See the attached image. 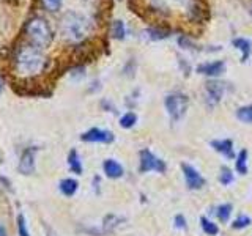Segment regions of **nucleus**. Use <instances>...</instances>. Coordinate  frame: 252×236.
I'll use <instances>...</instances> for the list:
<instances>
[{"mask_svg":"<svg viewBox=\"0 0 252 236\" xmlns=\"http://www.w3.org/2000/svg\"><path fill=\"white\" fill-rule=\"evenodd\" d=\"M43 2V6L46 8L47 11H59L60 10V6H62V0H41Z\"/></svg>","mask_w":252,"mask_h":236,"instance_id":"25","label":"nucleus"},{"mask_svg":"<svg viewBox=\"0 0 252 236\" xmlns=\"http://www.w3.org/2000/svg\"><path fill=\"white\" fill-rule=\"evenodd\" d=\"M235 49H238L241 52V61H248V59L252 54V43L248 38H235L232 41Z\"/></svg>","mask_w":252,"mask_h":236,"instance_id":"12","label":"nucleus"},{"mask_svg":"<svg viewBox=\"0 0 252 236\" xmlns=\"http://www.w3.org/2000/svg\"><path fill=\"white\" fill-rule=\"evenodd\" d=\"M145 35L152 39V41H161V39L169 38L170 30L165 27H150L145 30Z\"/></svg>","mask_w":252,"mask_h":236,"instance_id":"14","label":"nucleus"},{"mask_svg":"<svg viewBox=\"0 0 252 236\" xmlns=\"http://www.w3.org/2000/svg\"><path fill=\"white\" fill-rule=\"evenodd\" d=\"M101 106H102V107H104V109H109V112H115V109H114V106H112V104H110V102H109V101H106V99H104V101H102V102H101Z\"/></svg>","mask_w":252,"mask_h":236,"instance_id":"30","label":"nucleus"},{"mask_svg":"<svg viewBox=\"0 0 252 236\" xmlns=\"http://www.w3.org/2000/svg\"><path fill=\"white\" fill-rule=\"evenodd\" d=\"M2 90H3V84H2V81H0V93H2Z\"/></svg>","mask_w":252,"mask_h":236,"instance_id":"32","label":"nucleus"},{"mask_svg":"<svg viewBox=\"0 0 252 236\" xmlns=\"http://www.w3.org/2000/svg\"><path fill=\"white\" fill-rule=\"evenodd\" d=\"M236 118L243 123L252 124V104L251 106H243L236 110Z\"/></svg>","mask_w":252,"mask_h":236,"instance_id":"19","label":"nucleus"},{"mask_svg":"<svg viewBox=\"0 0 252 236\" xmlns=\"http://www.w3.org/2000/svg\"><path fill=\"white\" fill-rule=\"evenodd\" d=\"M68 164H69L71 172H74L76 175H81V173H82V164H81V161H79V154H77L76 149H71V151H69Z\"/></svg>","mask_w":252,"mask_h":236,"instance_id":"17","label":"nucleus"},{"mask_svg":"<svg viewBox=\"0 0 252 236\" xmlns=\"http://www.w3.org/2000/svg\"><path fill=\"white\" fill-rule=\"evenodd\" d=\"M251 13H252V10H251Z\"/></svg>","mask_w":252,"mask_h":236,"instance_id":"33","label":"nucleus"},{"mask_svg":"<svg viewBox=\"0 0 252 236\" xmlns=\"http://www.w3.org/2000/svg\"><path fill=\"white\" fill-rule=\"evenodd\" d=\"M137 123V115L134 112H126L122 118H120V126L123 129H129L134 124Z\"/></svg>","mask_w":252,"mask_h":236,"instance_id":"20","label":"nucleus"},{"mask_svg":"<svg viewBox=\"0 0 252 236\" xmlns=\"http://www.w3.org/2000/svg\"><path fill=\"white\" fill-rule=\"evenodd\" d=\"M81 139L84 142H99V144H112L115 136L110 131L106 129H98V128H93L90 131L84 132Z\"/></svg>","mask_w":252,"mask_h":236,"instance_id":"8","label":"nucleus"},{"mask_svg":"<svg viewBox=\"0 0 252 236\" xmlns=\"http://www.w3.org/2000/svg\"><path fill=\"white\" fill-rule=\"evenodd\" d=\"M102 169H104V173L109 178H122L123 177V167L117 161L114 159H107L102 164Z\"/></svg>","mask_w":252,"mask_h":236,"instance_id":"13","label":"nucleus"},{"mask_svg":"<svg viewBox=\"0 0 252 236\" xmlns=\"http://www.w3.org/2000/svg\"><path fill=\"white\" fill-rule=\"evenodd\" d=\"M211 147L216 149L218 153L224 154L227 159H233L235 151H233V142L232 139H224V140H213Z\"/></svg>","mask_w":252,"mask_h":236,"instance_id":"11","label":"nucleus"},{"mask_svg":"<svg viewBox=\"0 0 252 236\" xmlns=\"http://www.w3.org/2000/svg\"><path fill=\"white\" fill-rule=\"evenodd\" d=\"M0 236H6V232H5L3 225H0Z\"/></svg>","mask_w":252,"mask_h":236,"instance_id":"31","label":"nucleus"},{"mask_svg":"<svg viewBox=\"0 0 252 236\" xmlns=\"http://www.w3.org/2000/svg\"><path fill=\"white\" fill-rule=\"evenodd\" d=\"M110 36L115 38V39H125L126 36V29H125V22L120 21V19H117L114 21L112 24H110Z\"/></svg>","mask_w":252,"mask_h":236,"instance_id":"15","label":"nucleus"},{"mask_svg":"<svg viewBox=\"0 0 252 236\" xmlns=\"http://www.w3.org/2000/svg\"><path fill=\"white\" fill-rule=\"evenodd\" d=\"M47 65V60L43 55L41 49H38L33 44H24L18 47L14 54V68L16 73L21 76H36L43 73Z\"/></svg>","mask_w":252,"mask_h":236,"instance_id":"1","label":"nucleus"},{"mask_svg":"<svg viewBox=\"0 0 252 236\" xmlns=\"http://www.w3.org/2000/svg\"><path fill=\"white\" fill-rule=\"evenodd\" d=\"M200 225H202V230H203L205 233H207V235H210V236H215V235L219 233L218 225H216V224H213L211 220L205 219V217H200Z\"/></svg>","mask_w":252,"mask_h":236,"instance_id":"21","label":"nucleus"},{"mask_svg":"<svg viewBox=\"0 0 252 236\" xmlns=\"http://www.w3.org/2000/svg\"><path fill=\"white\" fill-rule=\"evenodd\" d=\"M232 214V205L230 203H224V205H219L218 206V217L220 222H227L230 219Z\"/></svg>","mask_w":252,"mask_h":236,"instance_id":"22","label":"nucleus"},{"mask_svg":"<svg viewBox=\"0 0 252 236\" xmlns=\"http://www.w3.org/2000/svg\"><path fill=\"white\" fill-rule=\"evenodd\" d=\"M197 73L199 74H205V76H220L222 73H225V61L224 60H216L211 63H203V65L197 66Z\"/></svg>","mask_w":252,"mask_h":236,"instance_id":"10","label":"nucleus"},{"mask_svg":"<svg viewBox=\"0 0 252 236\" xmlns=\"http://www.w3.org/2000/svg\"><path fill=\"white\" fill-rule=\"evenodd\" d=\"M205 91H207V104L210 107H215L216 104H219L220 99L224 96V91H225V84L222 82H218V81H208L205 84Z\"/></svg>","mask_w":252,"mask_h":236,"instance_id":"6","label":"nucleus"},{"mask_svg":"<svg viewBox=\"0 0 252 236\" xmlns=\"http://www.w3.org/2000/svg\"><path fill=\"white\" fill-rule=\"evenodd\" d=\"M188 104H189V99L183 93H170L164 99L165 110H167V114L170 115L172 121H178L180 118H183V115L188 110Z\"/></svg>","mask_w":252,"mask_h":236,"instance_id":"4","label":"nucleus"},{"mask_svg":"<svg viewBox=\"0 0 252 236\" xmlns=\"http://www.w3.org/2000/svg\"><path fill=\"white\" fill-rule=\"evenodd\" d=\"M252 224V220L249 216H240L238 219H235L233 220V224H232V228H235V230H241V228H246Z\"/></svg>","mask_w":252,"mask_h":236,"instance_id":"24","label":"nucleus"},{"mask_svg":"<svg viewBox=\"0 0 252 236\" xmlns=\"http://www.w3.org/2000/svg\"><path fill=\"white\" fill-rule=\"evenodd\" d=\"M181 169H183L185 179H186V184H188L189 189H194V191H197V189H202L205 186V178L192 167V165L181 164Z\"/></svg>","mask_w":252,"mask_h":236,"instance_id":"7","label":"nucleus"},{"mask_svg":"<svg viewBox=\"0 0 252 236\" xmlns=\"http://www.w3.org/2000/svg\"><path fill=\"white\" fill-rule=\"evenodd\" d=\"M175 227L177 228H181V230H186L188 225H186V219L183 214H177L175 216Z\"/></svg>","mask_w":252,"mask_h":236,"instance_id":"29","label":"nucleus"},{"mask_svg":"<svg viewBox=\"0 0 252 236\" xmlns=\"http://www.w3.org/2000/svg\"><path fill=\"white\" fill-rule=\"evenodd\" d=\"M90 27H92V24L89 18H85V16L74 13V11L66 13L60 22L62 33L65 35V38L69 39V41H82V39L89 35Z\"/></svg>","mask_w":252,"mask_h":236,"instance_id":"2","label":"nucleus"},{"mask_svg":"<svg viewBox=\"0 0 252 236\" xmlns=\"http://www.w3.org/2000/svg\"><path fill=\"white\" fill-rule=\"evenodd\" d=\"M178 44H180V47H183V49H194V43L188 36H180Z\"/></svg>","mask_w":252,"mask_h":236,"instance_id":"28","label":"nucleus"},{"mask_svg":"<svg viewBox=\"0 0 252 236\" xmlns=\"http://www.w3.org/2000/svg\"><path fill=\"white\" fill-rule=\"evenodd\" d=\"M77 181L76 179H71V178H66V179H63L62 183H60V192L63 195H66V197H71V195H74L76 191H77Z\"/></svg>","mask_w":252,"mask_h":236,"instance_id":"16","label":"nucleus"},{"mask_svg":"<svg viewBox=\"0 0 252 236\" xmlns=\"http://www.w3.org/2000/svg\"><path fill=\"white\" fill-rule=\"evenodd\" d=\"M236 172L241 175L248 173V149H241L236 156Z\"/></svg>","mask_w":252,"mask_h":236,"instance_id":"18","label":"nucleus"},{"mask_svg":"<svg viewBox=\"0 0 252 236\" xmlns=\"http://www.w3.org/2000/svg\"><path fill=\"white\" fill-rule=\"evenodd\" d=\"M165 172V162L159 159L158 156H155L150 149H142L140 151V165H139V172L140 173H147V172Z\"/></svg>","mask_w":252,"mask_h":236,"instance_id":"5","label":"nucleus"},{"mask_svg":"<svg viewBox=\"0 0 252 236\" xmlns=\"http://www.w3.org/2000/svg\"><path fill=\"white\" fill-rule=\"evenodd\" d=\"M26 35L29 38L30 44H33L38 49L49 47L54 39V33H52L49 22L43 18H38V16L36 18H32L26 24Z\"/></svg>","mask_w":252,"mask_h":236,"instance_id":"3","label":"nucleus"},{"mask_svg":"<svg viewBox=\"0 0 252 236\" xmlns=\"http://www.w3.org/2000/svg\"><path fill=\"white\" fill-rule=\"evenodd\" d=\"M120 220H122L120 217H117V216H114V214H109V216L104 219V228L110 232L114 227L118 225V222H120Z\"/></svg>","mask_w":252,"mask_h":236,"instance_id":"26","label":"nucleus"},{"mask_svg":"<svg viewBox=\"0 0 252 236\" xmlns=\"http://www.w3.org/2000/svg\"><path fill=\"white\" fill-rule=\"evenodd\" d=\"M219 181L222 183L224 186H228L230 183H233V172L228 169V167H224L220 169V175H219Z\"/></svg>","mask_w":252,"mask_h":236,"instance_id":"23","label":"nucleus"},{"mask_svg":"<svg viewBox=\"0 0 252 236\" xmlns=\"http://www.w3.org/2000/svg\"><path fill=\"white\" fill-rule=\"evenodd\" d=\"M35 153H36L35 147H30L22 153L19 162V172L24 173V175H30V173L35 172Z\"/></svg>","mask_w":252,"mask_h":236,"instance_id":"9","label":"nucleus"},{"mask_svg":"<svg viewBox=\"0 0 252 236\" xmlns=\"http://www.w3.org/2000/svg\"><path fill=\"white\" fill-rule=\"evenodd\" d=\"M18 228H19L21 236H30L27 227H26V219H24V216H18Z\"/></svg>","mask_w":252,"mask_h":236,"instance_id":"27","label":"nucleus"}]
</instances>
